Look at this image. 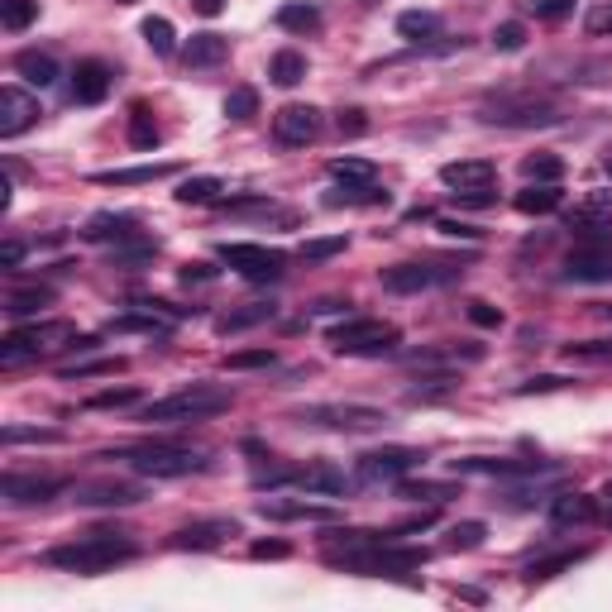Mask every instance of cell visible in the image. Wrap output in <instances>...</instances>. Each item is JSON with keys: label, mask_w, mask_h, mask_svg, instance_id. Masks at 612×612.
Returning a JSON list of instances; mask_svg holds the SVG:
<instances>
[{"label": "cell", "mask_w": 612, "mask_h": 612, "mask_svg": "<svg viewBox=\"0 0 612 612\" xmlns=\"http://www.w3.org/2000/svg\"><path fill=\"white\" fill-rule=\"evenodd\" d=\"M48 302H53L48 287H24V292H10V297H5V311H10V316H34V311Z\"/></svg>", "instance_id": "cell-36"}, {"label": "cell", "mask_w": 612, "mask_h": 612, "mask_svg": "<svg viewBox=\"0 0 612 612\" xmlns=\"http://www.w3.org/2000/svg\"><path fill=\"white\" fill-rule=\"evenodd\" d=\"M287 555H292L287 541H254L249 546V560H287Z\"/></svg>", "instance_id": "cell-52"}, {"label": "cell", "mask_w": 612, "mask_h": 612, "mask_svg": "<svg viewBox=\"0 0 612 612\" xmlns=\"http://www.w3.org/2000/svg\"><path fill=\"white\" fill-rule=\"evenodd\" d=\"M230 388H216V383H192V388H177V393L149 402L139 421H153V426H177V421H206V416L230 412Z\"/></svg>", "instance_id": "cell-2"}, {"label": "cell", "mask_w": 612, "mask_h": 612, "mask_svg": "<svg viewBox=\"0 0 612 612\" xmlns=\"http://www.w3.org/2000/svg\"><path fill=\"white\" fill-rule=\"evenodd\" d=\"M220 259L230 263L240 278L249 283H278L287 273V254L283 249H268V244H220Z\"/></svg>", "instance_id": "cell-6"}, {"label": "cell", "mask_w": 612, "mask_h": 612, "mask_svg": "<svg viewBox=\"0 0 612 612\" xmlns=\"http://www.w3.org/2000/svg\"><path fill=\"white\" fill-rule=\"evenodd\" d=\"M211 278H216V268H211V263H187V268H182V283L192 287V283H211Z\"/></svg>", "instance_id": "cell-57"}, {"label": "cell", "mask_w": 612, "mask_h": 612, "mask_svg": "<svg viewBox=\"0 0 612 612\" xmlns=\"http://www.w3.org/2000/svg\"><path fill=\"white\" fill-rule=\"evenodd\" d=\"M364 130H369L364 110H340V134H350V139H359Z\"/></svg>", "instance_id": "cell-56"}, {"label": "cell", "mask_w": 612, "mask_h": 612, "mask_svg": "<svg viewBox=\"0 0 612 612\" xmlns=\"http://www.w3.org/2000/svg\"><path fill=\"white\" fill-rule=\"evenodd\" d=\"M77 350L82 345V335L77 326H67V321H39V326H24V330H10L5 340H0V369H15L24 359H39V354H53V350Z\"/></svg>", "instance_id": "cell-3"}, {"label": "cell", "mask_w": 612, "mask_h": 612, "mask_svg": "<svg viewBox=\"0 0 612 612\" xmlns=\"http://www.w3.org/2000/svg\"><path fill=\"white\" fill-rule=\"evenodd\" d=\"M526 10L536 20H565L569 10H574V0H526Z\"/></svg>", "instance_id": "cell-49"}, {"label": "cell", "mask_w": 612, "mask_h": 612, "mask_svg": "<svg viewBox=\"0 0 612 612\" xmlns=\"http://www.w3.org/2000/svg\"><path fill=\"white\" fill-rule=\"evenodd\" d=\"M608 311H612V306H608Z\"/></svg>", "instance_id": "cell-64"}, {"label": "cell", "mask_w": 612, "mask_h": 612, "mask_svg": "<svg viewBox=\"0 0 612 612\" xmlns=\"http://www.w3.org/2000/svg\"><path fill=\"white\" fill-rule=\"evenodd\" d=\"M522 44H526V29L517 20H507L493 29V48H498V53H517Z\"/></svg>", "instance_id": "cell-45"}, {"label": "cell", "mask_w": 612, "mask_h": 612, "mask_svg": "<svg viewBox=\"0 0 612 612\" xmlns=\"http://www.w3.org/2000/svg\"><path fill=\"white\" fill-rule=\"evenodd\" d=\"M139 402V388H106V393L87 397L91 412H115V407H134Z\"/></svg>", "instance_id": "cell-43"}, {"label": "cell", "mask_w": 612, "mask_h": 612, "mask_svg": "<svg viewBox=\"0 0 612 612\" xmlns=\"http://www.w3.org/2000/svg\"><path fill=\"white\" fill-rule=\"evenodd\" d=\"M292 488H302V493H321V498H340V493H350L354 483L345 479V469H335V464H306L292 474Z\"/></svg>", "instance_id": "cell-19"}, {"label": "cell", "mask_w": 612, "mask_h": 612, "mask_svg": "<svg viewBox=\"0 0 612 612\" xmlns=\"http://www.w3.org/2000/svg\"><path fill=\"white\" fill-rule=\"evenodd\" d=\"M488 125H555L560 110L550 101H503V106H488L483 110Z\"/></svg>", "instance_id": "cell-13"}, {"label": "cell", "mask_w": 612, "mask_h": 612, "mask_svg": "<svg viewBox=\"0 0 612 612\" xmlns=\"http://www.w3.org/2000/svg\"><path fill=\"white\" fill-rule=\"evenodd\" d=\"M493 177H498V168L488 163V158H459V163H445L440 168V182L450 187V192H483V187H493Z\"/></svg>", "instance_id": "cell-14"}, {"label": "cell", "mask_w": 612, "mask_h": 612, "mask_svg": "<svg viewBox=\"0 0 612 612\" xmlns=\"http://www.w3.org/2000/svg\"><path fill=\"white\" fill-rule=\"evenodd\" d=\"M34 120H39V96H29V91L15 87V82H5V87H0V139L24 134Z\"/></svg>", "instance_id": "cell-10"}, {"label": "cell", "mask_w": 612, "mask_h": 612, "mask_svg": "<svg viewBox=\"0 0 612 612\" xmlns=\"http://www.w3.org/2000/svg\"><path fill=\"white\" fill-rule=\"evenodd\" d=\"M459 268H445V263H397L383 273V287L397 292V297H407V292H426V287H445L455 283Z\"/></svg>", "instance_id": "cell-9"}, {"label": "cell", "mask_w": 612, "mask_h": 612, "mask_svg": "<svg viewBox=\"0 0 612 612\" xmlns=\"http://www.w3.org/2000/svg\"><path fill=\"white\" fill-rule=\"evenodd\" d=\"M574 560H584V550H565V555H550V560H536V565L526 569V579L536 584V579H555V574H565L574 569Z\"/></svg>", "instance_id": "cell-38"}, {"label": "cell", "mask_w": 612, "mask_h": 612, "mask_svg": "<svg viewBox=\"0 0 612 612\" xmlns=\"http://www.w3.org/2000/svg\"><path fill=\"white\" fill-rule=\"evenodd\" d=\"M330 177H340V182H373V163L369 158H330Z\"/></svg>", "instance_id": "cell-41"}, {"label": "cell", "mask_w": 612, "mask_h": 612, "mask_svg": "<svg viewBox=\"0 0 612 612\" xmlns=\"http://www.w3.org/2000/svg\"><path fill=\"white\" fill-rule=\"evenodd\" d=\"M177 163H139V168H110V173H96V182L106 187H139V182H158V177H173Z\"/></svg>", "instance_id": "cell-24"}, {"label": "cell", "mask_w": 612, "mask_h": 612, "mask_svg": "<svg viewBox=\"0 0 612 612\" xmlns=\"http://www.w3.org/2000/svg\"><path fill=\"white\" fill-rule=\"evenodd\" d=\"M15 72H20L29 87H53V82H58V63H53L48 53H20V58H15Z\"/></svg>", "instance_id": "cell-28"}, {"label": "cell", "mask_w": 612, "mask_h": 612, "mask_svg": "<svg viewBox=\"0 0 612 612\" xmlns=\"http://www.w3.org/2000/svg\"><path fill=\"white\" fill-rule=\"evenodd\" d=\"M254 110H259V91L254 87H235L225 96V115H230V120H249Z\"/></svg>", "instance_id": "cell-44"}, {"label": "cell", "mask_w": 612, "mask_h": 612, "mask_svg": "<svg viewBox=\"0 0 612 612\" xmlns=\"http://www.w3.org/2000/svg\"><path fill=\"white\" fill-rule=\"evenodd\" d=\"M273 364V350H240V354H225V369H268Z\"/></svg>", "instance_id": "cell-47"}, {"label": "cell", "mask_w": 612, "mask_h": 612, "mask_svg": "<svg viewBox=\"0 0 612 612\" xmlns=\"http://www.w3.org/2000/svg\"><path fill=\"white\" fill-rule=\"evenodd\" d=\"M455 474H493V479H522V474H550L546 459H455Z\"/></svg>", "instance_id": "cell-17"}, {"label": "cell", "mask_w": 612, "mask_h": 612, "mask_svg": "<svg viewBox=\"0 0 612 612\" xmlns=\"http://www.w3.org/2000/svg\"><path fill=\"white\" fill-rule=\"evenodd\" d=\"M235 531H240L235 522H192V526H182V531H173L168 546L173 550H220L225 536H235Z\"/></svg>", "instance_id": "cell-21"}, {"label": "cell", "mask_w": 612, "mask_h": 612, "mask_svg": "<svg viewBox=\"0 0 612 612\" xmlns=\"http://www.w3.org/2000/svg\"><path fill=\"white\" fill-rule=\"evenodd\" d=\"M397 326L388 321H369V316H359V321H345V326L330 330V350L335 354H388L397 350Z\"/></svg>", "instance_id": "cell-5"}, {"label": "cell", "mask_w": 612, "mask_h": 612, "mask_svg": "<svg viewBox=\"0 0 612 612\" xmlns=\"http://www.w3.org/2000/svg\"><path fill=\"white\" fill-rule=\"evenodd\" d=\"M555 206H560L555 182H531L526 192H517V211H522V216H550Z\"/></svg>", "instance_id": "cell-29"}, {"label": "cell", "mask_w": 612, "mask_h": 612, "mask_svg": "<svg viewBox=\"0 0 612 612\" xmlns=\"http://www.w3.org/2000/svg\"><path fill=\"white\" fill-rule=\"evenodd\" d=\"M268 77H273L278 87H302V82H306V58L297 53V48H283V53H273Z\"/></svg>", "instance_id": "cell-30"}, {"label": "cell", "mask_w": 612, "mask_h": 612, "mask_svg": "<svg viewBox=\"0 0 612 612\" xmlns=\"http://www.w3.org/2000/svg\"><path fill=\"white\" fill-rule=\"evenodd\" d=\"M0 440H5V445H20V440H58V431H39V426H5Z\"/></svg>", "instance_id": "cell-50"}, {"label": "cell", "mask_w": 612, "mask_h": 612, "mask_svg": "<svg viewBox=\"0 0 612 612\" xmlns=\"http://www.w3.org/2000/svg\"><path fill=\"white\" fill-rule=\"evenodd\" d=\"M569 283H612V244H579L565 259Z\"/></svg>", "instance_id": "cell-11"}, {"label": "cell", "mask_w": 612, "mask_h": 612, "mask_svg": "<svg viewBox=\"0 0 612 612\" xmlns=\"http://www.w3.org/2000/svg\"><path fill=\"white\" fill-rule=\"evenodd\" d=\"M302 421H316L330 431H378L388 416L378 407H359V402H326V407H306Z\"/></svg>", "instance_id": "cell-7"}, {"label": "cell", "mask_w": 612, "mask_h": 612, "mask_svg": "<svg viewBox=\"0 0 612 612\" xmlns=\"http://www.w3.org/2000/svg\"><path fill=\"white\" fill-rule=\"evenodd\" d=\"M139 483H120V479H101V483H77V503L82 507H130L139 503Z\"/></svg>", "instance_id": "cell-18"}, {"label": "cell", "mask_w": 612, "mask_h": 612, "mask_svg": "<svg viewBox=\"0 0 612 612\" xmlns=\"http://www.w3.org/2000/svg\"><path fill=\"white\" fill-rule=\"evenodd\" d=\"M483 536H488V526H483V522H459V526H450L445 550H479Z\"/></svg>", "instance_id": "cell-39"}, {"label": "cell", "mask_w": 612, "mask_h": 612, "mask_svg": "<svg viewBox=\"0 0 612 612\" xmlns=\"http://www.w3.org/2000/svg\"><path fill=\"white\" fill-rule=\"evenodd\" d=\"M115 5H134V0H115Z\"/></svg>", "instance_id": "cell-63"}, {"label": "cell", "mask_w": 612, "mask_h": 612, "mask_svg": "<svg viewBox=\"0 0 612 612\" xmlns=\"http://www.w3.org/2000/svg\"><path fill=\"white\" fill-rule=\"evenodd\" d=\"M584 29H589L593 39H598V34H612V0H598V5H589V15H584Z\"/></svg>", "instance_id": "cell-48"}, {"label": "cell", "mask_w": 612, "mask_h": 612, "mask_svg": "<svg viewBox=\"0 0 612 612\" xmlns=\"http://www.w3.org/2000/svg\"><path fill=\"white\" fill-rule=\"evenodd\" d=\"M230 58V39L225 34H192L182 44V63L187 67H216Z\"/></svg>", "instance_id": "cell-22"}, {"label": "cell", "mask_w": 612, "mask_h": 612, "mask_svg": "<svg viewBox=\"0 0 612 612\" xmlns=\"http://www.w3.org/2000/svg\"><path fill=\"white\" fill-rule=\"evenodd\" d=\"M598 517V503L584 498V493H560L555 503H550V522L555 526H589Z\"/></svg>", "instance_id": "cell-23"}, {"label": "cell", "mask_w": 612, "mask_h": 612, "mask_svg": "<svg viewBox=\"0 0 612 612\" xmlns=\"http://www.w3.org/2000/svg\"><path fill=\"white\" fill-rule=\"evenodd\" d=\"M469 321H474V326H503V311H498V306H488V302H469Z\"/></svg>", "instance_id": "cell-54"}, {"label": "cell", "mask_w": 612, "mask_h": 612, "mask_svg": "<svg viewBox=\"0 0 612 612\" xmlns=\"http://www.w3.org/2000/svg\"><path fill=\"white\" fill-rule=\"evenodd\" d=\"M259 512L268 522H335V507L302 503V498H263Z\"/></svg>", "instance_id": "cell-20"}, {"label": "cell", "mask_w": 612, "mask_h": 612, "mask_svg": "<svg viewBox=\"0 0 612 612\" xmlns=\"http://www.w3.org/2000/svg\"><path fill=\"white\" fill-rule=\"evenodd\" d=\"M273 134L283 144H311L321 134V110L316 106H283L273 115Z\"/></svg>", "instance_id": "cell-15"}, {"label": "cell", "mask_w": 612, "mask_h": 612, "mask_svg": "<svg viewBox=\"0 0 612 612\" xmlns=\"http://www.w3.org/2000/svg\"><path fill=\"white\" fill-rule=\"evenodd\" d=\"M20 259H24V244L20 240L0 244V268H20Z\"/></svg>", "instance_id": "cell-58"}, {"label": "cell", "mask_w": 612, "mask_h": 612, "mask_svg": "<svg viewBox=\"0 0 612 612\" xmlns=\"http://www.w3.org/2000/svg\"><path fill=\"white\" fill-rule=\"evenodd\" d=\"M603 173L612 177V144H608V149H603Z\"/></svg>", "instance_id": "cell-62"}, {"label": "cell", "mask_w": 612, "mask_h": 612, "mask_svg": "<svg viewBox=\"0 0 612 612\" xmlns=\"http://www.w3.org/2000/svg\"><path fill=\"white\" fill-rule=\"evenodd\" d=\"M0 493H5V503H15V507L48 503V498H58V493H63V479H39V474H5V479H0Z\"/></svg>", "instance_id": "cell-16"}, {"label": "cell", "mask_w": 612, "mask_h": 612, "mask_svg": "<svg viewBox=\"0 0 612 612\" xmlns=\"http://www.w3.org/2000/svg\"><path fill=\"white\" fill-rule=\"evenodd\" d=\"M278 29H287V34H316L321 29V10L306 5V0H292V5L278 10Z\"/></svg>", "instance_id": "cell-27"}, {"label": "cell", "mask_w": 612, "mask_h": 612, "mask_svg": "<svg viewBox=\"0 0 612 612\" xmlns=\"http://www.w3.org/2000/svg\"><path fill=\"white\" fill-rule=\"evenodd\" d=\"M555 388H569V378H560V373H541V378H531V383H522L517 393L531 397V393H555Z\"/></svg>", "instance_id": "cell-51"}, {"label": "cell", "mask_w": 612, "mask_h": 612, "mask_svg": "<svg viewBox=\"0 0 612 612\" xmlns=\"http://www.w3.org/2000/svg\"><path fill=\"white\" fill-rule=\"evenodd\" d=\"M459 201H464V206H493V192H488V187H483V192H459Z\"/></svg>", "instance_id": "cell-60"}, {"label": "cell", "mask_w": 612, "mask_h": 612, "mask_svg": "<svg viewBox=\"0 0 612 612\" xmlns=\"http://www.w3.org/2000/svg\"><path fill=\"white\" fill-rule=\"evenodd\" d=\"M598 498H603V503H598V512H603V517H608V522H612V483H608V488H603V493H598Z\"/></svg>", "instance_id": "cell-61"}, {"label": "cell", "mask_w": 612, "mask_h": 612, "mask_svg": "<svg viewBox=\"0 0 612 612\" xmlns=\"http://www.w3.org/2000/svg\"><path fill=\"white\" fill-rule=\"evenodd\" d=\"M34 20H39V0H0V24H5V34H24Z\"/></svg>", "instance_id": "cell-32"}, {"label": "cell", "mask_w": 612, "mask_h": 612, "mask_svg": "<svg viewBox=\"0 0 612 612\" xmlns=\"http://www.w3.org/2000/svg\"><path fill=\"white\" fill-rule=\"evenodd\" d=\"M565 359H589V364H608V359H612V340H589V345H569Z\"/></svg>", "instance_id": "cell-46"}, {"label": "cell", "mask_w": 612, "mask_h": 612, "mask_svg": "<svg viewBox=\"0 0 612 612\" xmlns=\"http://www.w3.org/2000/svg\"><path fill=\"white\" fill-rule=\"evenodd\" d=\"M134 555H139V546L125 531H91V536L72 541V546H53L44 555V565L67 569V574H106V569L134 560Z\"/></svg>", "instance_id": "cell-1"}, {"label": "cell", "mask_w": 612, "mask_h": 612, "mask_svg": "<svg viewBox=\"0 0 612 612\" xmlns=\"http://www.w3.org/2000/svg\"><path fill=\"white\" fill-rule=\"evenodd\" d=\"M397 493L402 498H412V503H445V498H455V488L450 483H397Z\"/></svg>", "instance_id": "cell-42"}, {"label": "cell", "mask_w": 612, "mask_h": 612, "mask_svg": "<svg viewBox=\"0 0 612 612\" xmlns=\"http://www.w3.org/2000/svg\"><path fill=\"white\" fill-rule=\"evenodd\" d=\"M297 254H302L306 263H326V259H335V254H345V235H321V240H306Z\"/></svg>", "instance_id": "cell-40"}, {"label": "cell", "mask_w": 612, "mask_h": 612, "mask_svg": "<svg viewBox=\"0 0 612 612\" xmlns=\"http://www.w3.org/2000/svg\"><path fill=\"white\" fill-rule=\"evenodd\" d=\"M397 34L407 44H431L440 34V15H431V10H407V15H397Z\"/></svg>", "instance_id": "cell-26"}, {"label": "cell", "mask_w": 612, "mask_h": 612, "mask_svg": "<svg viewBox=\"0 0 612 612\" xmlns=\"http://www.w3.org/2000/svg\"><path fill=\"white\" fill-rule=\"evenodd\" d=\"M130 144L134 149H158V125H153V115L144 106L130 110Z\"/></svg>", "instance_id": "cell-37"}, {"label": "cell", "mask_w": 612, "mask_h": 612, "mask_svg": "<svg viewBox=\"0 0 612 612\" xmlns=\"http://www.w3.org/2000/svg\"><path fill=\"white\" fill-rule=\"evenodd\" d=\"M416 464H421V450H407V445L369 450L359 455V483H402V474H412Z\"/></svg>", "instance_id": "cell-8"}, {"label": "cell", "mask_w": 612, "mask_h": 612, "mask_svg": "<svg viewBox=\"0 0 612 612\" xmlns=\"http://www.w3.org/2000/svg\"><path fill=\"white\" fill-rule=\"evenodd\" d=\"M560 173H565V163L555 153H531V158H522L526 182H560Z\"/></svg>", "instance_id": "cell-33"}, {"label": "cell", "mask_w": 612, "mask_h": 612, "mask_svg": "<svg viewBox=\"0 0 612 612\" xmlns=\"http://www.w3.org/2000/svg\"><path fill=\"white\" fill-rule=\"evenodd\" d=\"M139 34H144V44H149L153 53H173V48H177V34H173V24L163 20V15H149V20L139 24Z\"/></svg>", "instance_id": "cell-35"}, {"label": "cell", "mask_w": 612, "mask_h": 612, "mask_svg": "<svg viewBox=\"0 0 612 612\" xmlns=\"http://www.w3.org/2000/svg\"><path fill=\"white\" fill-rule=\"evenodd\" d=\"M192 10H197V15H206V20H216L220 10H225V0H192Z\"/></svg>", "instance_id": "cell-59"}, {"label": "cell", "mask_w": 612, "mask_h": 612, "mask_svg": "<svg viewBox=\"0 0 612 612\" xmlns=\"http://www.w3.org/2000/svg\"><path fill=\"white\" fill-rule=\"evenodd\" d=\"M436 230H440V235H455V240H479V235H483V230H474V225H459V220H450V216H440Z\"/></svg>", "instance_id": "cell-55"}, {"label": "cell", "mask_w": 612, "mask_h": 612, "mask_svg": "<svg viewBox=\"0 0 612 612\" xmlns=\"http://www.w3.org/2000/svg\"><path fill=\"white\" fill-rule=\"evenodd\" d=\"M125 464L144 479H187V474H201L211 459L187 445H139V450H125Z\"/></svg>", "instance_id": "cell-4"}, {"label": "cell", "mask_w": 612, "mask_h": 612, "mask_svg": "<svg viewBox=\"0 0 612 612\" xmlns=\"http://www.w3.org/2000/svg\"><path fill=\"white\" fill-rule=\"evenodd\" d=\"M120 369H125L120 359H101V364H82V369H77V364H67L63 378H91V373H120Z\"/></svg>", "instance_id": "cell-53"}, {"label": "cell", "mask_w": 612, "mask_h": 612, "mask_svg": "<svg viewBox=\"0 0 612 612\" xmlns=\"http://www.w3.org/2000/svg\"><path fill=\"white\" fill-rule=\"evenodd\" d=\"M182 206H201V201H216L220 197V177H187L182 187L173 192Z\"/></svg>", "instance_id": "cell-34"}, {"label": "cell", "mask_w": 612, "mask_h": 612, "mask_svg": "<svg viewBox=\"0 0 612 612\" xmlns=\"http://www.w3.org/2000/svg\"><path fill=\"white\" fill-rule=\"evenodd\" d=\"M110 87H115V72L101 58H87V63H77V72H72V101L77 106H101L110 96Z\"/></svg>", "instance_id": "cell-12"}, {"label": "cell", "mask_w": 612, "mask_h": 612, "mask_svg": "<svg viewBox=\"0 0 612 612\" xmlns=\"http://www.w3.org/2000/svg\"><path fill=\"white\" fill-rule=\"evenodd\" d=\"M87 240H130L134 235V216H110V211H101V216L87 220V230H82Z\"/></svg>", "instance_id": "cell-31"}, {"label": "cell", "mask_w": 612, "mask_h": 612, "mask_svg": "<svg viewBox=\"0 0 612 612\" xmlns=\"http://www.w3.org/2000/svg\"><path fill=\"white\" fill-rule=\"evenodd\" d=\"M278 316V306L273 302H254V306H240V311H225L216 321V335H240V330H254L263 321H273Z\"/></svg>", "instance_id": "cell-25"}]
</instances>
